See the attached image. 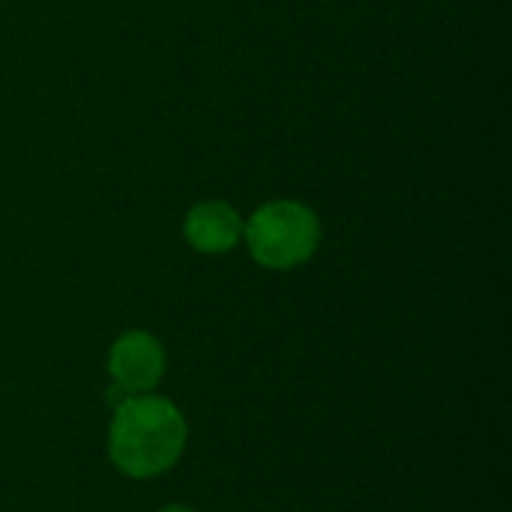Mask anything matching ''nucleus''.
Here are the masks:
<instances>
[{"instance_id": "obj_1", "label": "nucleus", "mask_w": 512, "mask_h": 512, "mask_svg": "<svg viewBox=\"0 0 512 512\" xmlns=\"http://www.w3.org/2000/svg\"><path fill=\"white\" fill-rule=\"evenodd\" d=\"M189 444L186 414L159 393L126 396L108 423V459L129 480H156L177 468Z\"/></svg>"}, {"instance_id": "obj_2", "label": "nucleus", "mask_w": 512, "mask_h": 512, "mask_svg": "<svg viewBox=\"0 0 512 512\" xmlns=\"http://www.w3.org/2000/svg\"><path fill=\"white\" fill-rule=\"evenodd\" d=\"M324 240L321 216L297 198L258 204L243 222V246L261 270L291 273L306 267Z\"/></svg>"}, {"instance_id": "obj_3", "label": "nucleus", "mask_w": 512, "mask_h": 512, "mask_svg": "<svg viewBox=\"0 0 512 512\" xmlns=\"http://www.w3.org/2000/svg\"><path fill=\"white\" fill-rule=\"evenodd\" d=\"M168 369L165 345L150 330H123L105 360V372L111 378V402L117 405L126 396H144L156 393Z\"/></svg>"}, {"instance_id": "obj_4", "label": "nucleus", "mask_w": 512, "mask_h": 512, "mask_svg": "<svg viewBox=\"0 0 512 512\" xmlns=\"http://www.w3.org/2000/svg\"><path fill=\"white\" fill-rule=\"evenodd\" d=\"M246 216L225 198L195 201L183 216V240L198 255H228L243 246Z\"/></svg>"}, {"instance_id": "obj_5", "label": "nucleus", "mask_w": 512, "mask_h": 512, "mask_svg": "<svg viewBox=\"0 0 512 512\" xmlns=\"http://www.w3.org/2000/svg\"><path fill=\"white\" fill-rule=\"evenodd\" d=\"M156 512H198L195 507H189V504H165V507H159Z\"/></svg>"}]
</instances>
